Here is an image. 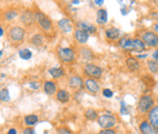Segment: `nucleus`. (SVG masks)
Here are the masks:
<instances>
[{"mask_svg": "<svg viewBox=\"0 0 158 134\" xmlns=\"http://www.w3.org/2000/svg\"><path fill=\"white\" fill-rule=\"evenodd\" d=\"M0 99L2 102H8L10 100V94L9 90L7 89H2L0 91Z\"/></svg>", "mask_w": 158, "mask_h": 134, "instance_id": "obj_26", "label": "nucleus"}, {"mask_svg": "<svg viewBox=\"0 0 158 134\" xmlns=\"http://www.w3.org/2000/svg\"><path fill=\"white\" fill-rule=\"evenodd\" d=\"M107 22V12L106 9H100L97 12V22L104 26Z\"/></svg>", "mask_w": 158, "mask_h": 134, "instance_id": "obj_16", "label": "nucleus"}, {"mask_svg": "<svg viewBox=\"0 0 158 134\" xmlns=\"http://www.w3.org/2000/svg\"><path fill=\"white\" fill-rule=\"evenodd\" d=\"M148 66L149 70L152 73H158V62L155 61L154 59H151L148 61Z\"/></svg>", "mask_w": 158, "mask_h": 134, "instance_id": "obj_27", "label": "nucleus"}, {"mask_svg": "<svg viewBox=\"0 0 158 134\" xmlns=\"http://www.w3.org/2000/svg\"><path fill=\"white\" fill-rule=\"evenodd\" d=\"M106 36L109 40H117L120 37V31L116 27H110L106 30Z\"/></svg>", "mask_w": 158, "mask_h": 134, "instance_id": "obj_17", "label": "nucleus"}, {"mask_svg": "<svg viewBox=\"0 0 158 134\" xmlns=\"http://www.w3.org/2000/svg\"><path fill=\"white\" fill-rule=\"evenodd\" d=\"M126 65L128 67V69H130L131 71H138L139 69V62L138 61V59L134 58V57H129L126 59Z\"/></svg>", "mask_w": 158, "mask_h": 134, "instance_id": "obj_18", "label": "nucleus"}, {"mask_svg": "<svg viewBox=\"0 0 158 134\" xmlns=\"http://www.w3.org/2000/svg\"><path fill=\"white\" fill-rule=\"evenodd\" d=\"M26 31L25 29L21 26H14L10 29L9 31V37L12 41L15 42H21L25 38Z\"/></svg>", "mask_w": 158, "mask_h": 134, "instance_id": "obj_8", "label": "nucleus"}, {"mask_svg": "<svg viewBox=\"0 0 158 134\" xmlns=\"http://www.w3.org/2000/svg\"><path fill=\"white\" fill-rule=\"evenodd\" d=\"M154 29H155V31L158 33V24H155V26H154Z\"/></svg>", "mask_w": 158, "mask_h": 134, "instance_id": "obj_43", "label": "nucleus"}, {"mask_svg": "<svg viewBox=\"0 0 158 134\" xmlns=\"http://www.w3.org/2000/svg\"><path fill=\"white\" fill-rule=\"evenodd\" d=\"M23 134H35V131L31 127H27V128L23 130Z\"/></svg>", "mask_w": 158, "mask_h": 134, "instance_id": "obj_35", "label": "nucleus"}, {"mask_svg": "<svg viewBox=\"0 0 158 134\" xmlns=\"http://www.w3.org/2000/svg\"><path fill=\"white\" fill-rule=\"evenodd\" d=\"M19 56L23 60H28L32 57V53L28 49H22V50L19 51Z\"/></svg>", "mask_w": 158, "mask_h": 134, "instance_id": "obj_24", "label": "nucleus"}, {"mask_svg": "<svg viewBox=\"0 0 158 134\" xmlns=\"http://www.w3.org/2000/svg\"><path fill=\"white\" fill-rule=\"evenodd\" d=\"M84 73L91 79H100L102 75V70L98 65L88 63L84 66Z\"/></svg>", "mask_w": 158, "mask_h": 134, "instance_id": "obj_5", "label": "nucleus"}, {"mask_svg": "<svg viewBox=\"0 0 158 134\" xmlns=\"http://www.w3.org/2000/svg\"><path fill=\"white\" fill-rule=\"evenodd\" d=\"M27 126H32L38 121V117L36 115H28L23 119Z\"/></svg>", "mask_w": 158, "mask_h": 134, "instance_id": "obj_23", "label": "nucleus"}, {"mask_svg": "<svg viewBox=\"0 0 158 134\" xmlns=\"http://www.w3.org/2000/svg\"><path fill=\"white\" fill-rule=\"evenodd\" d=\"M148 121L158 129V105L154 106L148 112Z\"/></svg>", "mask_w": 158, "mask_h": 134, "instance_id": "obj_11", "label": "nucleus"}, {"mask_svg": "<svg viewBox=\"0 0 158 134\" xmlns=\"http://www.w3.org/2000/svg\"><path fill=\"white\" fill-rule=\"evenodd\" d=\"M33 20H35V17L32 15V13L30 11H26L23 12L22 17H21V21L25 23V24H31Z\"/></svg>", "mask_w": 158, "mask_h": 134, "instance_id": "obj_21", "label": "nucleus"}, {"mask_svg": "<svg viewBox=\"0 0 158 134\" xmlns=\"http://www.w3.org/2000/svg\"><path fill=\"white\" fill-rule=\"evenodd\" d=\"M79 3H80V1H79V0H76V1H72V4H74V5H75V4L77 5V4H79Z\"/></svg>", "mask_w": 158, "mask_h": 134, "instance_id": "obj_41", "label": "nucleus"}, {"mask_svg": "<svg viewBox=\"0 0 158 134\" xmlns=\"http://www.w3.org/2000/svg\"><path fill=\"white\" fill-rule=\"evenodd\" d=\"M29 87H30V89H38L39 87H40V84L38 82L34 81V82L29 83Z\"/></svg>", "mask_w": 158, "mask_h": 134, "instance_id": "obj_32", "label": "nucleus"}, {"mask_svg": "<svg viewBox=\"0 0 158 134\" xmlns=\"http://www.w3.org/2000/svg\"><path fill=\"white\" fill-rule=\"evenodd\" d=\"M102 94H104V96H106V98H110L113 95V93H112V90H110L109 89H105L102 90Z\"/></svg>", "mask_w": 158, "mask_h": 134, "instance_id": "obj_31", "label": "nucleus"}, {"mask_svg": "<svg viewBox=\"0 0 158 134\" xmlns=\"http://www.w3.org/2000/svg\"><path fill=\"white\" fill-rule=\"evenodd\" d=\"M138 58H141V59H143V58H145V57H148V54L145 53V54H138V57H137Z\"/></svg>", "mask_w": 158, "mask_h": 134, "instance_id": "obj_40", "label": "nucleus"}, {"mask_svg": "<svg viewBox=\"0 0 158 134\" xmlns=\"http://www.w3.org/2000/svg\"><path fill=\"white\" fill-rule=\"evenodd\" d=\"M85 88L87 89L88 91H90L91 93H98L100 89H101V87L99 83L97 82L95 79H87L86 81H85Z\"/></svg>", "mask_w": 158, "mask_h": 134, "instance_id": "obj_10", "label": "nucleus"}, {"mask_svg": "<svg viewBox=\"0 0 158 134\" xmlns=\"http://www.w3.org/2000/svg\"><path fill=\"white\" fill-rule=\"evenodd\" d=\"M57 90V86L53 81H46L44 84V91L48 95H53Z\"/></svg>", "mask_w": 158, "mask_h": 134, "instance_id": "obj_19", "label": "nucleus"}, {"mask_svg": "<svg viewBox=\"0 0 158 134\" xmlns=\"http://www.w3.org/2000/svg\"><path fill=\"white\" fill-rule=\"evenodd\" d=\"M74 38L77 40L78 43L85 44V43H87V41L89 39V34L81 29H76L74 31Z\"/></svg>", "mask_w": 158, "mask_h": 134, "instance_id": "obj_13", "label": "nucleus"}, {"mask_svg": "<svg viewBox=\"0 0 158 134\" xmlns=\"http://www.w3.org/2000/svg\"><path fill=\"white\" fill-rule=\"evenodd\" d=\"M142 40L145 46L150 48H156L158 47V34L152 31H147L144 32L142 36Z\"/></svg>", "mask_w": 158, "mask_h": 134, "instance_id": "obj_6", "label": "nucleus"}, {"mask_svg": "<svg viewBox=\"0 0 158 134\" xmlns=\"http://www.w3.org/2000/svg\"><path fill=\"white\" fill-rule=\"evenodd\" d=\"M98 134H116V133L112 129H102Z\"/></svg>", "mask_w": 158, "mask_h": 134, "instance_id": "obj_33", "label": "nucleus"}, {"mask_svg": "<svg viewBox=\"0 0 158 134\" xmlns=\"http://www.w3.org/2000/svg\"><path fill=\"white\" fill-rule=\"evenodd\" d=\"M7 134H17V130L15 128H11V129L8 130Z\"/></svg>", "mask_w": 158, "mask_h": 134, "instance_id": "obj_37", "label": "nucleus"}, {"mask_svg": "<svg viewBox=\"0 0 158 134\" xmlns=\"http://www.w3.org/2000/svg\"><path fill=\"white\" fill-rule=\"evenodd\" d=\"M69 85L71 89H79L83 87V81L82 79L79 77V76H73L69 79Z\"/></svg>", "mask_w": 158, "mask_h": 134, "instance_id": "obj_15", "label": "nucleus"}, {"mask_svg": "<svg viewBox=\"0 0 158 134\" xmlns=\"http://www.w3.org/2000/svg\"><path fill=\"white\" fill-rule=\"evenodd\" d=\"M31 43L34 46H40V45H42V43H43V38H42L41 35L36 34L31 38Z\"/></svg>", "mask_w": 158, "mask_h": 134, "instance_id": "obj_28", "label": "nucleus"}, {"mask_svg": "<svg viewBox=\"0 0 158 134\" xmlns=\"http://www.w3.org/2000/svg\"><path fill=\"white\" fill-rule=\"evenodd\" d=\"M34 17H35V21L38 22V24L42 29L50 30L52 28V22L44 13H42V12H37V13L34 15Z\"/></svg>", "mask_w": 158, "mask_h": 134, "instance_id": "obj_7", "label": "nucleus"}, {"mask_svg": "<svg viewBox=\"0 0 158 134\" xmlns=\"http://www.w3.org/2000/svg\"><path fill=\"white\" fill-rule=\"evenodd\" d=\"M17 15H18V13L16 11H7L5 13V19L7 21H12L17 17Z\"/></svg>", "mask_w": 158, "mask_h": 134, "instance_id": "obj_29", "label": "nucleus"}, {"mask_svg": "<svg viewBox=\"0 0 158 134\" xmlns=\"http://www.w3.org/2000/svg\"><path fill=\"white\" fill-rule=\"evenodd\" d=\"M57 53L59 58L64 63H69L75 58V53L70 48H59Z\"/></svg>", "mask_w": 158, "mask_h": 134, "instance_id": "obj_4", "label": "nucleus"}, {"mask_svg": "<svg viewBox=\"0 0 158 134\" xmlns=\"http://www.w3.org/2000/svg\"><path fill=\"white\" fill-rule=\"evenodd\" d=\"M97 120L102 129H110V127H113L116 124V118L110 114L101 115Z\"/></svg>", "mask_w": 158, "mask_h": 134, "instance_id": "obj_3", "label": "nucleus"}, {"mask_svg": "<svg viewBox=\"0 0 158 134\" xmlns=\"http://www.w3.org/2000/svg\"><path fill=\"white\" fill-rule=\"evenodd\" d=\"M58 134H71L69 130H68L64 127H62V128H60L58 130Z\"/></svg>", "mask_w": 158, "mask_h": 134, "instance_id": "obj_34", "label": "nucleus"}, {"mask_svg": "<svg viewBox=\"0 0 158 134\" xmlns=\"http://www.w3.org/2000/svg\"><path fill=\"white\" fill-rule=\"evenodd\" d=\"M58 24H59L60 29L62 30L64 33H69L71 31L72 27H71V24H70V21L69 19H66V18H64V19L59 21Z\"/></svg>", "mask_w": 158, "mask_h": 134, "instance_id": "obj_14", "label": "nucleus"}, {"mask_svg": "<svg viewBox=\"0 0 158 134\" xmlns=\"http://www.w3.org/2000/svg\"><path fill=\"white\" fill-rule=\"evenodd\" d=\"M49 74L53 77V78H60L64 75V71L62 68H58V67H53V68L49 69Z\"/></svg>", "mask_w": 158, "mask_h": 134, "instance_id": "obj_22", "label": "nucleus"}, {"mask_svg": "<svg viewBox=\"0 0 158 134\" xmlns=\"http://www.w3.org/2000/svg\"><path fill=\"white\" fill-rule=\"evenodd\" d=\"M139 130L143 134H158V129L148 120L142 121L139 124Z\"/></svg>", "mask_w": 158, "mask_h": 134, "instance_id": "obj_9", "label": "nucleus"}, {"mask_svg": "<svg viewBox=\"0 0 158 134\" xmlns=\"http://www.w3.org/2000/svg\"><path fill=\"white\" fill-rule=\"evenodd\" d=\"M2 54H3V51L1 50V52H0V56H1V57H2Z\"/></svg>", "mask_w": 158, "mask_h": 134, "instance_id": "obj_44", "label": "nucleus"}, {"mask_svg": "<svg viewBox=\"0 0 158 134\" xmlns=\"http://www.w3.org/2000/svg\"><path fill=\"white\" fill-rule=\"evenodd\" d=\"M120 113L122 115H127L129 114V110H128V106L124 102V101H121V108H120Z\"/></svg>", "mask_w": 158, "mask_h": 134, "instance_id": "obj_30", "label": "nucleus"}, {"mask_svg": "<svg viewBox=\"0 0 158 134\" xmlns=\"http://www.w3.org/2000/svg\"><path fill=\"white\" fill-rule=\"evenodd\" d=\"M123 6V9H121V14H122L123 16H125V15H127V10H126V7H125V5H122Z\"/></svg>", "mask_w": 158, "mask_h": 134, "instance_id": "obj_38", "label": "nucleus"}, {"mask_svg": "<svg viewBox=\"0 0 158 134\" xmlns=\"http://www.w3.org/2000/svg\"><path fill=\"white\" fill-rule=\"evenodd\" d=\"M3 34H4V31H3V28L1 27V28H0V35L3 36Z\"/></svg>", "mask_w": 158, "mask_h": 134, "instance_id": "obj_42", "label": "nucleus"}, {"mask_svg": "<svg viewBox=\"0 0 158 134\" xmlns=\"http://www.w3.org/2000/svg\"><path fill=\"white\" fill-rule=\"evenodd\" d=\"M77 26H78V29H81L88 34L90 33L93 34L96 32V26L92 23H89L86 22H77Z\"/></svg>", "mask_w": 158, "mask_h": 134, "instance_id": "obj_12", "label": "nucleus"}, {"mask_svg": "<svg viewBox=\"0 0 158 134\" xmlns=\"http://www.w3.org/2000/svg\"><path fill=\"white\" fill-rule=\"evenodd\" d=\"M152 57H153V59L155 60V61L158 62V51H155V52L152 53Z\"/></svg>", "mask_w": 158, "mask_h": 134, "instance_id": "obj_36", "label": "nucleus"}, {"mask_svg": "<svg viewBox=\"0 0 158 134\" xmlns=\"http://www.w3.org/2000/svg\"><path fill=\"white\" fill-rule=\"evenodd\" d=\"M95 3H96L97 5H99V6H102V4L105 3V1H104V0H100V1H99V0H96Z\"/></svg>", "mask_w": 158, "mask_h": 134, "instance_id": "obj_39", "label": "nucleus"}, {"mask_svg": "<svg viewBox=\"0 0 158 134\" xmlns=\"http://www.w3.org/2000/svg\"><path fill=\"white\" fill-rule=\"evenodd\" d=\"M57 99L60 101V102H62V103H66V102H69V99H70V94L69 91H66L64 89H60L58 93H57Z\"/></svg>", "mask_w": 158, "mask_h": 134, "instance_id": "obj_20", "label": "nucleus"}, {"mask_svg": "<svg viewBox=\"0 0 158 134\" xmlns=\"http://www.w3.org/2000/svg\"><path fill=\"white\" fill-rule=\"evenodd\" d=\"M85 117L89 120H98L99 116L96 110L94 109H88V110L85 112Z\"/></svg>", "mask_w": 158, "mask_h": 134, "instance_id": "obj_25", "label": "nucleus"}, {"mask_svg": "<svg viewBox=\"0 0 158 134\" xmlns=\"http://www.w3.org/2000/svg\"><path fill=\"white\" fill-rule=\"evenodd\" d=\"M119 46L127 52L142 53L145 50V44L139 38H122L119 41Z\"/></svg>", "mask_w": 158, "mask_h": 134, "instance_id": "obj_1", "label": "nucleus"}, {"mask_svg": "<svg viewBox=\"0 0 158 134\" xmlns=\"http://www.w3.org/2000/svg\"><path fill=\"white\" fill-rule=\"evenodd\" d=\"M153 104H154V100H153L152 97H151L150 95H148V94H144L139 100L138 110L142 114L148 113L154 107Z\"/></svg>", "mask_w": 158, "mask_h": 134, "instance_id": "obj_2", "label": "nucleus"}]
</instances>
